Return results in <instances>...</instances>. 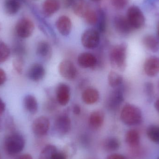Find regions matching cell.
I'll return each mask as SVG.
<instances>
[{"label": "cell", "mask_w": 159, "mask_h": 159, "mask_svg": "<svg viewBox=\"0 0 159 159\" xmlns=\"http://www.w3.org/2000/svg\"><path fill=\"white\" fill-rule=\"evenodd\" d=\"M127 45L125 43L113 47L109 54V59L112 68L123 71L127 65Z\"/></svg>", "instance_id": "6da1fadb"}, {"label": "cell", "mask_w": 159, "mask_h": 159, "mask_svg": "<svg viewBox=\"0 0 159 159\" xmlns=\"http://www.w3.org/2000/svg\"><path fill=\"white\" fill-rule=\"evenodd\" d=\"M121 121L128 126H134L141 123L143 119L140 109L133 105L127 104L120 112Z\"/></svg>", "instance_id": "7a4b0ae2"}, {"label": "cell", "mask_w": 159, "mask_h": 159, "mask_svg": "<svg viewBox=\"0 0 159 159\" xmlns=\"http://www.w3.org/2000/svg\"><path fill=\"white\" fill-rule=\"evenodd\" d=\"M4 146L8 154L15 155L23 150L25 146V140L21 134L13 133L7 137Z\"/></svg>", "instance_id": "3957f363"}, {"label": "cell", "mask_w": 159, "mask_h": 159, "mask_svg": "<svg viewBox=\"0 0 159 159\" xmlns=\"http://www.w3.org/2000/svg\"><path fill=\"white\" fill-rule=\"evenodd\" d=\"M81 42L83 46L86 48L94 49L100 43V33L94 29H88L82 34Z\"/></svg>", "instance_id": "277c9868"}, {"label": "cell", "mask_w": 159, "mask_h": 159, "mask_svg": "<svg viewBox=\"0 0 159 159\" xmlns=\"http://www.w3.org/2000/svg\"><path fill=\"white\" fill-rule=\"evenodd\" d=\"M127 19L133 29L141 28L145 23V17L141 9L133 6L128 9Z\"/></svg>", "instance_id": "5b68a950"}, {"label": "cell", "mask_w": 159, "mask_h": 159, "mask_svg": "<svg viewBox=\"0 0 159 159\" xmlns=\"http://www.w3.org/2000/svg\"><path fill=\"white\" fill-rule=\"evenodd\" d=\"M58 71L62 77L68 80H73L77 76V69L74 64L69 60H64L60 63Z\"/></svg>", "instance_id": "8992f818"}, {"label": "cell", "mask_w": 159, "mask_h": 159, "mask_svg": "<svg viewBox=\"0 0 159 159\" xmlns=\"http://www.w3.org/2000/svg\"><path fill=\"white\" fill-rule=\"evenodd\" d=\"M33 22L28 18L20 20L16 26V30L17 35L21 38H27L32 34L34 30Z\"/></svg>", "instance_id": "52a82bcc"}, {"label": "cell", "mask_w": 159, "mask_h": 159, "mask_svg": "<svg viewBox=\"0 0 159 159\" xmlns=\"http://www.w3.org/2000/svg\"><path fill=\"white\" fill-rule=\"evenodd\" d=\"M50 127L49 119L47 117L42 116L35 119L32 125V129L37 136L45 135L48 132Z\"/></svg>", "instance_id": "ba28073f"}, {"label": "cell", "mask_w": 159, "mask_h": 159, "mask_svg": "<svg viewBox=\"0 0 159 159\" xmlns=\"http://www.w3.org/2000/svg\"><path fill=\"white\" fill-rule=\"evenodd\" d=\"M56 99L60 105H67L70 99V88L69 85L64 83L58 84L56 91Z\"/></svg>", "instance_id": "9c48e42d"}, {"label": "cell", "mask_w": 159, "mask_h": 159, "mask_svg": "<svg viewBox=\"0 0 159 159\" xmlns=\"http://www.w3.org/2000/svg\"><path fill=\"white\" fill-rule=\"evenodd\" d=\"M124 100L122 90L120 88H116L111 92L107 99V106L108 109L116 110L120 107Z\"/></svg>", "instance_id": "30bf717a"}, {"label": "cell", "mask_w": 159, "mask_h": 159, "mask_svg": "<svg viewBox=\"0 0 159 159\" xmlns=\"http://www.w3.org/2000/svg\"><path fill=\"white\" fill-rule=\"evenodd\" d=\"M54 127L56 131L60 134L68 133L71 127L70 119L67 115H60L55 120Z\"/></svg>", "instance_id": "8fae6325"}, {"label": "cell", "mask_w": 159, "mask_h": 159, "mask_svg": "<svg viewBox=\"0 0 159 159\" xmlns=\"http://www.w3.org/2000/svg\"><path fill=\"white\" fill-rule=\"evenodd\" d=\"M46 74L44 67L42 64L35 63L29 68L27 75L29 79L34 81H39L43 79Z\"/></svg>", "instance_id": "7c38bea8"}, {"label": "cell", "mask_w": 159, "mask_h": 159, "mask_svg": "<svg viewBox=\"0 0 159 159\" xmlns=\"http://www.w3.org/2000/svg\"><path fill=\"white\" fill-rule=\"evenodd\" d=\"M144 70L148 76H156L159 73V58L153 57L148 59L145 62Z\"/></svg>", "instance_id": "4fadbf2b"}, {"label": "cell", "mask_w": 159, "mask_h": 159, "mask_svg": "<svg viewBox=\"0 0 159 159\" xmlns=\"http://www.w3.org/2000/svg\"><path fill=\"white\" fill-rule=\"evenodd\" d=\"M77 61L80 67L86 69L94 68L97 63L96 57L89 52H84L80 54Z\"/></svg>", "instance_id": "5bb4252c"}, {"label": "cell", "mask_w": 159, "mask_h": 159, "mask_svg": "<svg viewBox=\"0 0 159 159\" xmlns=\"http://www.w3.org/2000/svg\"><path fill=\"white\" fill-rule=\"evenodd\" d=\"M114 25L117 31L121 34H128L133 30L127 18L123 16H117L114 20Z\"/></svg>", "instance_id": "9a60e30c"}, {"label": "cell", "mask_w": 159, "mask_h": 159, "mask_svg": "<svg viewBox=\"0 0 159 159\" xmlns=\"http://www.w3.org/2000/svg\"><path fill=\"white\" fill-rule=\"evenodd\" d=\"M56 26L60 33L63 36H68L71 31V21L67 16L60 17L56 22Z\"/></svg>", "instance_id": "2e32d148"}, {"label": "cell", "mask_w": 159, "mask_h": 159, "mask_svg": "<svg viewBox=\"0 0 159 159\" xmlns=\"http://www.w3.org/2000/svg\"><path fill=\"white\" fill-rule=\"evenodd\" d=\"M81 98L82 101L86 104H93L99 100V93L94 88H87L82 92Z\"/></svg>", "instance_id": "e0dca14e"}, {"label": "cell", "mask_w": 159, "mask_h": 159, "mask_svg": "<svg viewBox=\"0 0 159 159\" xmlns=\"http://www.w3.org/2000/svg\"><path fill=\"white\" fill-rule=\"evenodd\" d=\"M104 118V114L102 110H95L92 112L90 115L89 123L92 128L98 129L102 126Z\"/></svg>", "instance_id": "ac0fdd59"}, {"label": "cell", "mask_w": 159, "mask_h": 159, "mask_svg": "<svg viewBox=\"0 0 159 159\" xmlns=\"http://www.w3.org/2000/svg\"><path fill=\"white\" fill-rule=\"evenodd\" d=\"M36 53L40 57L45 60H49L52 54L51 46L46 41H41L37 45Z\"/></svg>", "instance_id": "d6986e66"}, {"label": "cell", "mask_w": 159, "mask_h": 159, "mask_svg": "<svg viewBox=\"0 0 159 159\" xmlns=\"http://www.w3.org/2000/svg\"><path fill=\"white\" fill-rule=\"evenodd\" d=\"M60 0H46L43 4V11L48 16H52L60 8Z\"/></svg>", "instance_id": "ffe728a7"}, {"label": "cell", "mask_w": 159, "mask_h": 159, "mask_svg": "<svg viewBox=\"0 0 159 159\" xmlns=\"http://www.w3.org/2000/svg\"><path fill=\"white\" fill-rule=\"evenodd\" d=\"M25 109L31 114H35L38 111V104L36 98L31 94L25 96L23 100Z\"/></svg>", "instance_id": "44dd1931"}, {"label": "cell", "mask_w": 159, "mask_h": 159, "mask_svg": "<svg viewBox=\"0 0 159 159\" xmlns=\"http://www.w3.org/2000/svg\"><path fill=\"white\" fill-rule=\"evenodd\" d=\"M125 141L131 147H137L140 142L139 133L136 130H129L127 132L125 135Z\"/></svg>", "instance_id": "7402d4cb"}, {"label": "cell", "mask_w": 159, "mask_h": 159, "mask_svg": "<svg viewBox=\"0 0 159 159\" xmlns=\"http://www.w3.org/2000/svg\"><path fill=\"white\" fill-rule=\"evenodd\" d=\"M73 10L75 15L84 17L89 8L87 4L83 0H74L72 4Z\"/></svg>", "instance_id": "603a6c76"}, {"label": "cell", "mask_w": 159, "mask_h": 159, "mask_svg": "<svg viewBox=\"0 0 159 159\" xmlns=\"http://www.w3.org/2000/svg\"><path fill=\"white\" fill-rule=\"evenodd\" d=\"M143 43L150 51L156 52L158 50L159 42L154 36L148 35L145 36L143 39Z\"/></svg>", "instance_id": "cb8c5ba5"}, {"label": "cell", "mask_w": 159, "mask_h": 159, "mask_svg": "<svg viewBox=\"0 0 159 159\" xmlns=\"http://www.w3.org/2000/svg\"><path fill=\"white\" fill-rule=\"evenodd\" d=\"M4 10L8 15H15L20 8V4L18 0H6L4 3Z\"/></svg>", "instance_id": "d4e9b609"}, {"label": "cell", "mask_w": 159, "mask_h": 159, "mask_svg": "<svg viewBox=\"0 0 159 159\" xmlns=\"http://www.w3.org/2000/svg\"><path fill=\"white\" fill-rule=\"evenodd\" d=\"M108 82L112 88H117L122 84L123 77L114 71H111L108 74Z\"/></svg>", "instance_id": "484cf974"}, {"label": "cell", "mask_w": 159, "mask_h": 159, "mask_svg": "<svg viewBox=\"0 0 159 159\" xmlns=\"http://www.w3.org/2000/svg\"><path fill=\"white\" fill-rule=\"evenodd\" d=\"M58 151L57 147L53 145H48L41 151L39 159H54V157Z\"/></svg>", "instance_id": "4316f807"}, {"label": "cell", "mask_w": 159, "mask_h": 159, "mask_svg": "<svg viewBox=\"0 0 159 159\" xmlns=\"http://www.w3.org/2000/svg\"><path fill=\"white\" fill-rule=\"evenodd\" d=\"M104 148L108 152L116 151L119 148L120 143L117 138L110 137L105 141L103 144Z\"/></svg>", "instance_id": "83f0119b"}, {"label": "cell", "mask_w": 159, "mask_h": 159, "mask_svg": "<svg viewBox=\"0 0 159 159\" xmlns=\"http://www.w3.org/2000/svg\"><path fill=\"white\" fill-rule=\"evenodd\" d=\"M147 135L152 142L159 144V126L151 125L148 128Z\"/></svg>", "instance_id": "f1b7e54d"}, {"label": "cell", "mask_w": 159, "mask_h": 159, "mask_svg": "<svg viewBox=\"0 0 159 159\" xmlns=\"http://www.w3.org/2000/svg\"><path fill=\"white\" fill-rule=\"evenodd\" d=\"M10 54V50L6 44L0 42V63L7 60Z\"/></svg>", "instance_id": "f546056e"}, {"label": "cell", "mask_w": 159, "mask_h": 159, "mask_svg": "<svg viewBox=\"0 0 159 159\" xmlns=\"http://www.w3.org/2000/svg\"><path fill=\"white\" fill-rule=\"evenodd\" d=\"M84 18L88 24L93 25L97 23L98 16L93 10L89 9Z\"/></svg>", "instance_id": "4dcf8cb0"}, {"label": "cell", "mask_w": 159, "mask_h": 159, "mask_svg": "<svg viewBox=\"0 0 159 159\" xmlns=\"http://www.w3.org/2000/svg\"><path fill=\"white\" fill-rule=\"evenodd\" d=\"M98 31L99 33H104L105 31L106 28V17L105 13L102 10H100L99 12V16H98Z\"/></svg>", "instance_id": "1f68e13d"}, {"label": "cell", "mask_w": 159, "mask_h": 159, "mask_svg": "<svg viewBox=\"0 0 159 159\" xmlns=\"http://www.w3.org/2000/svg\"><path fill=\"white\" fill-rule=\"evenodd\" d=\"M13 65L16 71L20 74H21L23 71L24 67V61L21 57H18L13 60Z\"/></svg>", "instance_id": "d6a6232c"}, {"label": "cell", "mask_w": 159, "mask_h": 159, "mask_svg": "<svg viewBox=\"0 0 159 159\" xmlns=\"http://www.w3.org/2000/svg\"><path fill=\"white\" fill-rule=\"evenodd\" d=\"M112 6L117 9H122L128 3V0H110Z\"/></svg>", "instance_id": "836d02e7"}, {"label": "cell", "mask_w": 159, "mask_h": 159, "mask_svg": "<svg viewBox=\"0 0 159 159\" xmlns=\"http://www.w3.org/2000/svg\"><path fill=\"white\" fill-rule=\"evenodd\" d=\"M14 53L19 57H21L26 52V49L23 44L20 43L17 44L13 48Z\"/></svg>", "instance_id": "e575fe53"}, {"label": "cell", "mask_w": 159, "mask_h": 159, "mask_svg": "<svg viewBox=\"0 0 159 159\" xmlns=\"http://www.w3.org/2000/svg\"><path fill=\"white\" fill-rule=\"evenodd\" d=\"M7 79L6 74L3 70L0 68V86L3 84Z\"/></svg>", "instance_id": "d590c367"}, {"label": "cell", "mask_w": 159, "mask_h": 159, "mask_svg": "<svg viewBox=\"0 0 159 159\" xmlns=\"http://www.w3.org/2000/svg\"><path fill=\"white\" fill-rule=\"evenodd\" d=\"M106 159H127L125 157L118 154H114L108 156Z\"/></svg>", "instance_id": "8d00e7d4"}, {"label": "cell", "mask_w": 159, "mask_h": 159, "mask_svg": "<svg viewBox=\"0 0 159 159\" xmlns=\"http://www.w3.org/2000/svg\"><path fill=\"white\" fill-rule=\"evenodd\" d=\"M81 112V108L78 104H75L73 107V112L75 115H79Z\"/></svg>", "instance_id": "74e56055"}, {"label": "cell", "mask_w": 159, "mask_h": 159, "mask_svg": "<svg viewBox=\"0 0 159 159\" xmlns=\"http://www.w3.org/2000/svg\"><path fill=\"white\" fill-rule=\"evenodd\" d=\"M6 105L0 97V117L2 116L5 110Z\"/></svg>", "instance_id": "f35d334b"}, {"label": "cell", "mask_w": 159, "mask_h": 159, "mask_svg": "<svg viewBox=\"0 0 159 159\" xmlns=\"http://www.w3.org/2000/svg\"><path fill=\"white\" fill-rule=\"evenodd\" d=\"M54 159H66V157L64 153L58 151L55 155Z\"/></svg>", "instance_id": "ab89813d"}, {"label": "cell", "mask_w": 159, "mask_h": 159, "mask_svg": "<svg viewBox=\"0 0 159 159\" xmlns=\"http://www.w3.org/2000/svg\"><path fill=\"white\" fill-rule=\"evenodd\" d=\"M18 159H33L31 155L29 154H24L20 156Z\"/></svg>", "instance_id": "60d3db41"}, {"label": "cell", "mask_w": 159, "mask_h": 159, "mask_svg": "<svg viewBox=\"0 0 159 159\" xmlns=\"http://www.w3.org/2000/svg\"><path fill=\"white\" fill-rule=\"evenodd\" d=\"M155 107L159 113V99L157 100L155 103Z\"/></svg>", "instance_id": "b9f144b4"}, {"label": "cell", "mask_w": 159, "mask_h": 159, "mask_svg": "<svg viewBox=\"0 0 159 159\" xmlns=\"http://www.w3.org/2000/svg\"><path fill=\"white\" fill-rule=\"evenodd\" d=\"M3 129L2 121V118L0 117V132L2 131Z\"/></svg>", "instance_id": "7bdbcfd3"}, {"label": "cell", "mask_w": 159, "mask_h": 159, "mask_svg": "<svg viewBox=\"0 0 159 159\" xmlns=\"http://www.w3.org/2000/svg\"><path fill=\"white\" fill-rule=\"evenodd\" d=\"M158 36L159 37V25L158 27Z\"/></svg>", "instance_id": "ee69618b"}, {"label": "cell", "mask_w": 159, "mask_h": 159, "mask_svg": "<svg viewBox=\"0 0 159 159\" xmlns=\"http://www.w3.org/2000/svg\"><path fill=\"white\" fill-rule=\"evenodd\" d=\"M92 1H93V2H98V1H101V0H92Z\"/></svg>", "instance_id": "f6af8a7d"}, {"label": "cell", "mask_w": 159, "mask_h": 159, "mask_svg": "<svg viewBox=\"0 0 159 159\" xmlns=\"http://www.w3.org/2000/svg\"></svg>", "instance_id": "bcb514c9"}, {"label": "cell", "mask_w": 159, "mask_h": 159, "mask_svg": "<svg viewBox=\"0 0 159 159\" xmlns=\"http://www.w3.org/2000/svg\"><path fill=\"white\" fill-rule=\"evenodd\" d=\"M158 159H159V157L158 158Z\"/></svg>", "instance_id": "7dc6e473"}]
</instances>
